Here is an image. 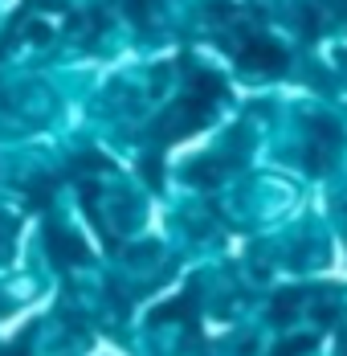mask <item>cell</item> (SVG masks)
Listing matches in <instances>:
<instances>
[{"instance_id":"cell-1","label":"cell","mask_w":347,"mask_h":356,"mask_svg":"<svg viewBox=\"0 0 347 356\" xmlns=\"http://www.w3.org/2000/svg\"><path fill=\"white\" fill-rule=\"evenodd\" d=\"M242 62L253 70H286V49H278L274 41H249L242 49Z\"/></svg>"},{"instance_id":"cell-2","label":"cell","mask_w":347,"mask_h":356,"mask_svg":"<svg viewBox=\"0 0 347 356\" xmlns=\"http://www.w3.org/2000/svg\"><path fill=\"white\" fill-rule=\"evenodd\" d=\"M278 312H274V320L282 323V320H290V316H294V312H290V307H298V295H294V291H286V295H278V303H274Z\"/></svg>"},{"instance_id":"cell-3","label":"cell","mask_w":347,"mask_h":356,"mask_svg":"<svg viewBox=\"0 0 347 356\" xmlns=\"http://www.w3.org/2000/svg\"><path fill=\"white\" fill-rule=\"evenodd\" d=\"M311 353V336H298V340H286L282 348H278V356H307Z\"/></svg>"},{"instance_id":"cell-4","label":"cell","mask_w":347,"mask_h":356,"mask_svg":"<svg viewBox=\"0 0 347 356\" xmlns=\"http://www.w3.org/2000/svg\"><path fill=\"white\" fill-rule=\"evenodd\" d=\"M344 356H347V336H344Z\"/></svg>"}]
</instances>
